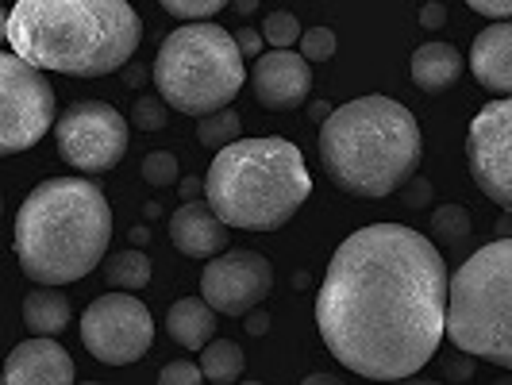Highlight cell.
Masks as SVG:
<instances>
[{
    "label": "cell",
    "instance_id": "1",
    "mask_svg": "<svg viewBox=\"0 0 512 385\" xmlns=\"http://www.w3.org/2000/svg\"><path fill=\"white\" fill-rule=\"evenodd\" d=\"M447 297L451 274L428 235L370 224L335 247L316 293V328L351 374L401 382L436 359Z\"/></svg>",
    "mask_w": 512,
    "mask_h": 385
},
{
    "label": "cell",
    "instance_id": "2",
    "mask_svg": "<svg viewBox=\"0 0 512 385\" xmlns=\"http://www.w3.org/2000/svg\"><path fill=\"white\" fill-rule=\"evenodd\" d=\"M4 39L47 74L104 77L139 51L143 20L131 0H16Z\"/></svg>",
    "mask_w": 512,
    "mask_h": 385
},
{
    "label": "cell",
    "instance_id": "3",
    "mask_svg": "<svg viewBox=\"0 0 512 385\" xmlns=\"http://www.w3.org/2000/svg\"><path fill=\"white\" fill-rule=\"evenodd\" d=\"M112 208L89 178H51L35 185L16 212V258L39 285L81 282L104 262Z\"/></svg>",
    "mask_w": 512,
    "mask_h": 385
},
{
    "label": "cell",
    "instance_id": "4",
    "mask_svg": "<svg viewBox=\"0 0 512 385\" xmlns=\"http://www.w3.org/2000/svg\"><path fill=\"white\" fill-rule=\"evenodd\" d=\"M424 154L420 124L393 97L339 104L320 124V162L335 189L351 197H389L416 174Z\"/></svg>",
    "mask_w": 512,
    "mask_h": 385
},
{
    "label": "cell",
    "instance_id": "5",
    "mask_svg": "<svg viewBox=\"0 0 512 385\" xmlns=\"http://www.w3.org/2000/svg\"><path fill=\"white\" fill-rule=\"evenodd\" d=\"M312 197L305 154L289 139H235L220 147L205 174V201L228 228L278 231Z\"/></svg>",
    "mask_w": 512,
    "mask_h": 385
},
{
    "label": "cell",
    "instance_id": "6",
    "mask_svg": "<svg viewBox=\"0 0 512 385\" xmlns=\"http://www.w3.org/2000/svg\"><path fill=\"white\" fill-rule=\"evenodd\" d=\"M247 85V66L235 35L220 24L189 20L166 35L154 58V89L174 112L208 116L228 108Z\"/></svg>",
    "mask_w": 512,
    "mask_h": 385
},
{
    "label": "cell",
    "instance_id": "7",
    "mask_svg": "<svg viewBox=\"0 0 512 385\" xmlns=\"http://www.w3.org/2000/svg\"><path fill=\"white\" fill-rule=\"evenodd\" d=\"M447 339L470 359L512 370V239L497 235L451 274Z\"/></svg>",
    "mask_w": 512,
    "mask_h": 385
},
{
    "label": "cell",
    "instance_id": "8",
    "mask_svg": "<svg viewBox=\"0 0 512 385\" xmlns=\"http://www.w3.org/2000/svg\"><path fill=\"white\" fill-rule=\"evenodd\" d=\"M58 101L47 70L31 66L16 51L0 54V154L35 147L54 128Z\"/></svg>",
    "mask_w": 512,
    "mask_h": 385
},
{
    "label": "cell",
    "instance_id": "9",
    "mask_svg": "<svg viewBox=\"0 0 512 385\" xmlns=\"http://www.w3.org/2000/svg\"><path fill=\"white\" fill-rule=\"evenodd\" d=\"M128 120L108 101H74L54 124L58 154L77 174H108L128 154Z\"/></svg>",
    "mask_w": 512,
    "mask_h": 385
},
{
    "label": "cell",
    "instance_id": "10",
    "mask_svg": "<svg viewBox=\"0 0 512 385\" xmlns=\"http://www.w3.org/2000/svg\"><path fill=\"white\" fill-rule=\"evenodd\" d=\"M151 308L131 297V289L104 293L81 312V343L104 366H131L151 351Z\"/></svg>",
    "mask_w": 512,
    "mask_h": 385
},
{
    "label": "cell",
    "instance_id": "11",
    "mask_svg": "<svg viewBox=\"0 0 512 385\" xmlns=\"http://www.w3.org/2000/svg\"><path fill=\"white\" fill-rule=\"evenodd\" d=\"M466 166L489 201L512 212V97L489 101L470 120Z\"/></svg>",
    "mask_w": 512,
    "mask_h": 385
},
{
    "label": "cell",
    "instance_id": "12",
    "mask_svg": "<svg viewBox=\"0 0 512 385\" xmlns=\"http://www.w3.org/2000/svg\"><path fill=\"white\" fill-rule=\"evenodd\" d=\"M274 289V266L258 251H224L201 274V297L220 316H247Z\"/></svg>",
    "mask_w": 512,
    "mask_h": 385
},
{
    "label": "cell",
    "instance_id": "13",
    "mask_svg": "<svg viewBox=\"0 0 512 385\" xmlns=\"http://www.w3.org/2000/svg\"><path fill=\"white\" fill-rule=\"evenodd\" d=\"M308 66L312 62L301 51L270 47L266 54H258L255 66H251V93L270 112L301 108L308 101V89H312V70Z\"/></svg>",
    "mask_w": 512,
    "mask_h": 385
},
{
    "label": "cell",
    "instance_id": "14",
    "mask_svg": "<svg viewBox=\"0 0 512 385\" xmlns=\"http://www.w3.org/2000/svg\"><path fill=\"white\" fill-rule=\"evenodd\" d=\"M4 382L12 385H70L74 382V359L66 347L54 343V335L24 339L8 362H4Z\"/></svg>",
    "mask_w": 512,
    "mask_h": 385
},
{
    "label": "cell",
    "instance_id": "15",
    "mask_svg": "<svg viewBox=\"0 0 512 385\" xmlns=\"http://www.w3.org/2000/svg\"><path fill=\"white\" fill-rule=\"evenodd\" d=\"M170 243L185 258H216L228 251V224L208 201L193 197L181 201V208L170 216Z\"/></svg>",
    "mask_w": 512,
    "mask_h": 385
},
{
    "label": "cell",
    "instance_id": "16",
    "mask_svg": "<svg viewBox=\"0 0 512 385\" xmlns=\"http://www.w3.org/2000/svg\"><path fill=\"white\" fill-rule=\"evenodd\" d=\"M470 74L493 97H512V20H497L474 39Z\"/></svg>",
    "mask_w": 512,
    "mask_h": 385
},
{
    "label": "cell",
    "instance_id": "17",
    "mask_svg": "<svg viewBox=\"0 0 512 385\" xmlns=\"http://www.w3.org/2000/svg\"><path fill=\"white\" fill-rule=\"evenodd\" d=\"M166 332L185 351H205L216 335V308L205 297H181L166 312Z\"/></svg>",
    "mask_w": 512,
    "mask_h": 385
},
{
    "label": "cell",
    "instance_id": "18",
    "mask_svg": "<svg viewBox=\"0 0 512 385\" xmlns=\"http://www.w3.org/2000/svg\"><path fill=\"white\" fill-rule=\"evenodd\" d=\"M462 74V54L451 43H424L412 51V81L424 93H447Z\"/></svg>",
    "mask_w": 512,
    "mask_h": 385
},
{
    "label": "cell",
    "instance_id": "19",
    "mask_svg": "<svg viewBox=\"0 0 512 385\" xmlns=\"http://www.w3.org/2000/svg\"><path fill=\"white\" fill-rule=\"evenodd\" d=\"M74 308H70V297L58 293L54 285H43V289H31L24 297V324L27 332L35 335H58L66 332Z\"/></svg>",
    "mask_w": 512,
    "mask_h": 385
},
{
    "label": "cell",
    "instance_id": "20",
    "mask_svg": "<svg viewBox=\"0 0 512 385\" xmlns=\"http://www.w3.org/2000/svg\"><path fill=\"white\" fill-rule=\"evenodd\" d=\"M197 362H201V370H205V382H216V385L239 382V378H243V366H247L243 347L231 343V339H212Z\"/></svg>",
    "mask_w": 512,
    "mask_h": 385
},
{
    "label": "cell",
    "instance_id": "21",
    "mask_svg": "<svg viewBox=\"0 0 512 385\" xmlns=\"http://www.w3.org/2000/svg\"><path fill=\"white\" fill-rule=\"evenodd\" d=\"M104 278L112 289H143V285L151 282V258L143 255V251H120V255H112L104 262Z\"/></svg>",
    "mask_w": 512,
    "mask_h": 385
},
{
    "label": "cell",
    "instance_id": "22",
    "mask_svg": "<svg viewBox=\"0 0 512 385\" xmlns=\"http://www.w3.org/2000/svg\"><path fill=\"white\" fill-rule=\"evenodd\" d=\"M239 135H243V120L235 108H216V112L197 120V139H201V147H212V151L235 143Z\"/></svg>",
    "mask_w": 512,
    "mask_h": 385
},
{
    "label": "cell",
    "instance_id": "23",
    "mask_svg": "<svg viewBox=\"0 0 512 385\" xmlns=\"http://www.w3.org/2000/svg\"><path fill=\"white\" fill-rule=\"evenodd\" d=\"M474 228V220H470V208L466 205H443L432 212V235L443 239V243H459L466 239Z\"/></svg>",
    "mask_w": 512,
    "mask_h": 385
},
{
    "label": "cell",
    "instance_id": "24",
    "mask_svg": "<svg viewBox=\"0 0 512 385\" xmlns=\"http://www.w3.org/2000/svg\"><path fill=\"white\" fill-rule=\"evenodd\" d=\"M262 35H266V43H270V47H297L305 31H301V24H297V16H293V12H282V8H278V12H270V16H266Z\"/></svg>",
    "mask_w": 512,
    "mask_h": 385
},
{
    "label": "cell",
    "instance_id": "25",
    "mask_svg": "<svg viewBox=\"0 0 512 385\" xmlns=\"http://www.w3.org/2000/svg\"><path fill=\"white\" fill-rule=\"evenodd\" d=\"M131 124L139 131H162L170 124V104L162 97H139L131 108Z\"/></svg>",
    "mask_w": 512,
    "mask_h": 385
},
{
    "label": "cell",
    "instance_id": "26",
    "mask_svg": "<svg viewBox=\"0 0 512 385\" xmlns=\"http://www.w3.org/2000/svg\"><path fill=\"white\" fill-rule=\"evenodd\" d=\"M297 47H301V54H305L308 62H332L335 58V31L332 27H308Z\"/></svg>",
    "mask_w": 512,
    "mask_h": 385
},
{
    "label": "cell",
    "instance_id": "27",
    "mask_svg": "<svg viewBox=\"0 0 512 385\" xmlns=\"http://www.w3.org/2000/svg\"><path fill=\"white\" fill-rule=\"evenodd\" d=\"M178 178V158L170 151H151L143 158V181L147 185H174Z\"/></svg>",
    "mask_w": 512,
    "mask_h": 385
},
{
    "label": "cell",
    "instance_id": "28",
    "mask_svg": "<svg viewBox=\"0 0 512 385\" xmlns=\"http://www.w3.org/2000/svg\"><path fill=\"white\" fill-rule=\"evenodd\" d=\"M170 16H178V20H212L224 4L231 0H158Z\"/></svg>",
    "mask_w": 512,
    "mask_h": 385
},
{
    "label": "cell",
    "instance_id": "29",
    "mask_svg": "<svg viewBox=\"0 0 512 385\" xmlns=\"http://www.w3.org/2000/svg\"><path fill=\"white\" fill-rule=\"evenodd\" d=\"M158 382L162 385H197L205 382V370H201V362H166L162 366V374H158Z\"/></svg>",
    "mask_w": 512,
    "mask_h": 385
},
{
    "label": "cell",
    "instance_id": "30",
    "mask_svg": "<svg viewBox=\"0 0 512 385\" xmlns=\"http://www.w3.org/2000/svg\"><path fill=\"white\" fill-rule=\"evenodd\" d=\"M486 20H512V0H466Z\"/></svg>",
    "mask_w": 512,
    "mask_h": 385
},
{
    "label": "cell",
    "instance_id": "31",
    "mask_svg": "<svg viewBox=\"0 0 512 385\" xmlns=\"http://www.w3.org/2000/svg\"><path fill=\"white\" fill-rule=\"evenodd\" d=\"M235 43H239V51L243 54H262V47H266V35H258V31H251V27H239L235 31Z\"/></svg>",
    "mask_w": 512,
    "mask_h": 385
},
{
    "label": "cell",
    "instance_id": "32",
    "mask_svg": "<svg viewBox=\"0 0 512 385\" xmlns=\"http://www.w3.org/2000/svg\"><path fill=\"white\" fill-rule=\"evenodd\" d=\"M447 24V8L439 4V0H432V4H424L420 8V27H428V31H436V27Z\"/></svg>",
    "mask_w": 512,
    "mask_h": 385
},
{
    "label": "cell",
    "instance_id": "33",
    "mask_svg": "<svg viewBox=\"0 0 512 385\" xmlns=\"http://www.w3.org/2000/svg\"><path fill=\"white\" fill-rule=\"evenodd\" d=\"M266 328H270V316H266L262 308H251V312H247V332L266 335Z\"/></svg>",
    "mask_w": 512,
    "mask_h": 385
},
{
    "label": "cell",
    "instance_id": "34",
    "mask_svg": "<svg viewBox=\"0 0 512 385\" xmlns=\"http://www.w3.org/2000/svg\"><path fill=\"white\" fill-rule=\"evenodd\" d=\"M201 193H205V181H201V178L181 181V201H193V197H201Z\"/></svg>",
    "mask_w": 512,
    "mask_h": 385
},
{
    "label": "cell",
    "instance_id": "35",
    "mask_svg": "<svg viewBox=\"0 0 512 385\" xmlns=\"http://www.w3.org/2000/svg\"><path fill=\"white\" fill-rule=\"evenodd\" d=\"M308 112H312V116H308V120H316V124H324V120H328V116H332L335 108L328 101H312V108H308Z\"/></svg>",
    "mask_w": 512,
    "mask_h": 385
},
{
    "label": "cell",
    "instance_id": "36",
    "mask_svg": "<svg viewBox=\"0 0 512 385\" xmlns=\"http://www.w3.org/2000/svg\"><path fill=\"white\" fill-rule=\"evenodd\" d=\"M231 4H235V12H239V16H251V12L258 8V0H231Z\"/></svg>",
    "mask_w": 512,
    "mask_h": 385
},
{
    "label": "cell",
    "instance_id": "37",
    "mask_svg": "<svg viewBox=\"0 0 512 385\" xmlns=\"http://www.w3.org/2000/svg\"><path fill=\"white\" fill-rule=\"evenodd\" d=\"M497 235H509L512 239V212H505V216L497 220Z\"/></svg>",
    "mask_w": 512,
    "mask_h": 385
}]
</instances>
